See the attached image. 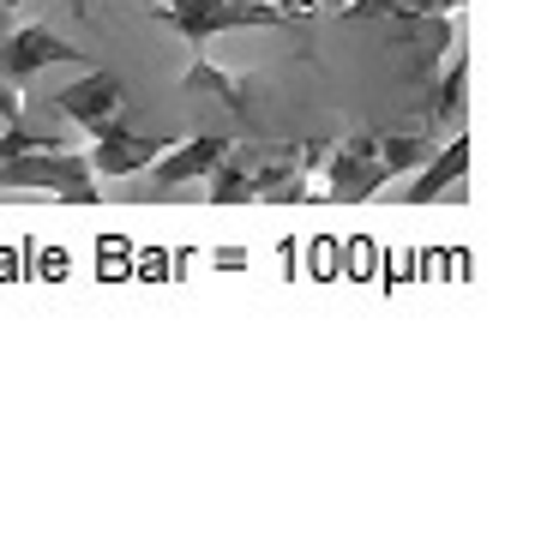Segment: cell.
<instances>
[{
  "label": "cell",
  "instance_id": "1",
  "mask_svg": "<svg viewBox=\"0 0 535 559\" xmlns=\"http://www.w3.org/2000/svg\"><path fill=\"white\" fill-rule=\"evenodd\" d=\"M157 19L187 37L193 49H205L223 31H283L313 19V0H163Z\"/></svg>",
  "mask_w": 535,
  "mask_h": 559
},
{
  "label": "cell",
  "instance_id": "2",
  "mask_svg": "<svg viewBox=\"0 0 535 559\" xmlns=\"http://www.w3.org/2000/svg\"><path fill=\"white\" fill-rule=\"evenodd\" d=\"M0 193H49L61 205H103V181L91 175L85 151L37 145L0 163Z\"/></svg>",
  "mask_w": 535,
  "mask_h": 559
},
{
  "label": "cell",
  "instance_id": "3",
  "mask_svg": "<svg viewBox=\"0 0 535 559\" xmlns=\"http://www.w3.org/2000/svg\"><path fill=\"white\" fill-rule=\"evenodd\" d=\"M325 187H319V199H331V205H367L373 193H385L391 169L379 163V133H349L343 145H325Z\"/></svg>",
  "mask_w": 535,
  "mask_h": 559
},
{
  "label": "cell",
  "instance_id": "4",
  "mask_svg": "<svg viewBox=\"0 0 535 559\" xmlns=\"http://www.w3.org/2000/svg\"><path fill=\"white\" fill-rule=\"evenodd\" d=\"M49 67H91V55L79 43H67L55 25H19L0 31V79H31Z\"/></svg>",
  "mask_w": 535,
  "mask_h": 559
},
{
  "label": "cell",
  "instance_id": "5",
  "mask_svg": "<svg viewBox=\"0 0 535 559\" xmlns=\"http://www.w3.org/2000/svg\"><path fill=\"white\" fill-rule=\"evenodd\" d=\"M169 145H175L169 133H133V127H121V121L109 115V121L91 133V151H85V157H91V175H97V181H127V175L151 169V163H157Z\"/></svg>",
  "mask_w": 535,
  "mask_h": 559
},
{
  "label": "cell",
  "instance_id": "6",
  "mask_svg": "<svg viewBox=\"0 0 535 559\" xmlns=\"http://www.w3.org/2000/svg\"><path fill=\"white\" fill-rule=\"evenodd\" d=\"M415 181L397 187V205H439V199H463L469 187H463V175H469V133H451L439 151H427L421 163H415Z\"/></svg>",
  "mask_w": 535,
  "mask_h": 559
},
{
  "label": "cell",
  "instance_id": "7",
  "mask_svg": "<svg viewBox=\"0 0 535 559\" xmlns=\"http://www.w3.org/2000/svg\"><path fill=\"white\" fill-rule=\"evenodd\" d=\"M121 97H127V85L109 73V67H91L79 85H67V91H55V115H67L73 127H85V133H97L103 121H109L115 109H121Z\"/></svg>",
  "mask_w": 535,
  "mask_h": 559
},
{
  "label": "cell",
  "instance_id": "8",
  "mask_svg": "<svg viewBox=\"0 0 535 559\" xmlns=\"http://www.w3.org/2000/svg\"><path fill=\"white\" fill-rule=\"evenodd\" d=\"M229 151V139L223 133H199V139H181V145H169L151 169H157V199L169 193H187V187H199L211 175V163Z\"/></svg>",
  "mask_w": 535,
  "mask_h": 559
},
{
  "label": "cell",
  "instance_id": "9",
  "mask_svg": "<svg viewBox=\"0 0 535 559\" xmlns=\"http://www.w3.org/2000/svg\"><path fill=\"white\" fill-rule=\"evenodd\" d=\"M463 91H469V49H463V37H451L445 85H439V97H433V109H427V115H451V121H457V115H463Z\"/></svg>",
  "mask_w": 535,
  "mask_h": 559
},
{
  "label": "cell",
  "instance_id": "10",
  "mask_svg": "<svg viewBox=\"0 0 535 559\" xmlns=\"http://www.w3.org/2000/svg\"><path fill=\"white\" fill-rule=\"evenodd\" d=\"M427 151H433V139L415 133V127H409V133H379V163H385L391 175H409Z\"/></svg>",
  "mask_w": 535,
  "mask_h": 559
},
{
  "label": "cell",
  "instance_id": "11",
  "mask_svg": "<svg viewBox=\"0 0 535 559\" xmlns=\"http://www.w3.org/2000/svg\"><path fill=\"white\" fill-rule=\"evenodd\" d=\"M181 85H187V91H211V97H223V103H235V109H241V91H235V85H229V73H217L211 61H193Z\"/></svg>",
  "mask_w": 535,
  "mask_h": 559
},
{
  "label": "cell",
  "instance_id": "12",
  "mask_svg": "<svg viewBox=\"0 0 535 559\" xmlns=\"http://www.w3.org/2000/svg\"><path fill=\"white\" fill-rule=\"evenodd\" d=\"M25 121V85L19 79H0V127Z\"/></svg>",
  "mask_w": 535,
  "mask_h": 559
},
{
  "label": "cell",
  "instance_id": "13",
  "mask_svg": "<svg viewBox=\"0 0 535 559\" xmlns=\"http://www.w3.org/2000/svg\"><path fill=\"white\" fill-rule=\"evenodd\" d=\"M463 0H409V13H403V25H421V19H451Z\"/></svg>",
  "mask_w": 535,
  "mask_h": 559
},
{
  "label": "cell",
  "instance_id": "14",
  "mask_svg": "<svg viewBox=\"0 0 535 559\" xmlns=\"http://www.w3.org/2000/svg\"><path fill=\"white\" fill-rule=\"evenodd\" d=\"M0 7H19V0H0Z\"/></svg>",
  "mask_w": 535,
  "mask_h": 559
}]
</instances>
